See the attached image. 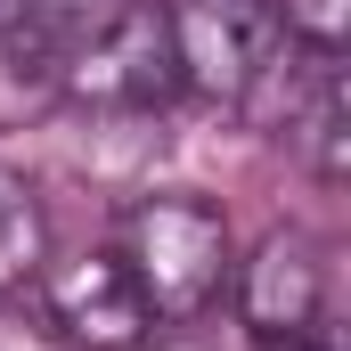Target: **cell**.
Masks as SVG:
<instances>
[{"label":"cell","instance_id":"obj_1","mask_svg":"<svg viewBox=\"0 0 351 351\" xmlns=\"http://www.w3.org/2000/svg\"><path fill=\"white\" fill-rule=\"evenodd\" d=\"M172 58H180V90L229 106V114H254L278 123L286 90L302 74L311 41L286 33L278 0H172Z\"/></svg>","mask_w":351,"mask_h":351},{"label":"cell","instance_id":"obj_2","mask_svg":"<svg viewBox=\"0 0 351 351\" xmlns=\"http://www.w3.org/2000/svg\"><path fill=\"white\" fill-rule=\"evenodd\" d=\"M114 262L131 269L147 319H196V311H213V294L229 278V221L196 196H147L123 213Z\"/></svg>","mask_w":351,"mask_h":351},{"label":"cell","instance_id":"obj_3","mask_svg":"<svg viewBox=\"0 0 351 351\" xmlns=\"http://www.w3.org/2000/svg\"><path fill=\"white\" fill-rule=\"evenodd\" d=\"M66 98L90 114H156L180 98L172 16L156 0H123L66 49Z\"/></svg>","mask_w":351,"mask_h":351},{"label":"cell","instance_id":"obj_4","mask_svg":"<svg viewBox=\"0 0 351 351\" xmlns=\"http://www.w3.org/2000/svg\"><path fill=\"white\" fill-rule=\"evenodd\" d=\"M41 302H49V327L82 351H139L147 343V302L131 286V269L114 254H74L41 278Z\"/></svg>","mask_w":351,"mask_h":351},{"label":"cell","instance_id":"obj_5","mask_svg":"<svg viewBox=\"0 0 351 351\" xmlns=\"http://www.w3.org/2000/svg\"><path fill=\"white\" fill-rule=\"evenodd\" d=\"M319 302H327V269L311 254V237L269 229L245 262V327L262 343H302L319 327Z\"/></svg>","mask_w":351,"mask_h":351},{"label":"cell","instance_id":"obj_6","mask_svg":"<svg viewBox=\"0 0 351 351\" xmlns=\"http://www.w3.org/2000/svg\"><path fill=\"white\" fill-rule=\"evenodd\" d=\"M269 131H286V147H294L319 180H343V172H351L343 49H311V58H302V74H294V90H286V106H278V123H269Z\"/></svg>","mask_w":351,"mask_h":351},{"label":"cell","instance_id":"obj_7","mask_svg":"<svg viewBox=\"0 0 351 351\" xmlns=\"http://www.w3.org/2000/svg\"><path fill=\"white\" fill-rule=\"evenodd\" d=\"M66 98V41H49V33H0V131H16V123H33V114H49Z\"/></svg>","mask_w":351,"mask_h":351},{"label":"cell","instance_id":"obj_8","mask_svg":"<svg viewBox=\"0 0 351 351\" xmlns=\"http://www.w3.org/2000/svg\"><path fill=\"white\" fill-rule=\"evenodd\" d=\"M49 262V221H41V196L25 188V180L0 164V294L8 286H25V278H41Z\"/></svg>","mask_w":351,"mask_h":351},{"label":"cell","instance_id":"obj_9","mask_svg":"<svg viewBox=\"0 0 351 351\" xmlns=\"http://www.w3.org/2000/svg\"><path fill=\"white\" fill-rule=\"evenodd\" d=\"M106 8H123V0H0V33H16V25H25V33H49V41H66V49H74Z\"/></svg>","mask_w":351,"mask_h":351},{"label":"cell","instance_id":"obj_10","mask_svg":"<svg viewBox=\"0 0 351 351\" xmlns=\"http://www.w3.org/2000/svg\"><path fill=\"white\" fill-rule=\"evenodd\" d=\"M0 351H41V335H33V327H16V319L0 311Z\"/></svg>","mask_w":351,"mask_h":351}]
</instances>
